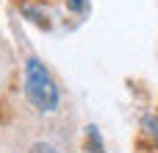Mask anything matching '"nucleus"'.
Listing matches in <instances>:
<instances>
[{"label": "nucleus", "mask_w": 158, "mask_h": 153, "mask_svg": "<svg viewBox=\"0 0 158 153\" xmlns=\"http://www.w3.org/2000/svg\"><path fill=\"white\" fill-rule=\"evenodd\" d=\"M67 6H69L72 11H83V6H86V0H67Z\"/></svg>", "instance_id": "7ed1b4c3"}, {"label": "nucleus", "mask_w": 158, "mask_h": 153, "mask_svg": "<svg viewBox=\"0 0 158 153\" xmlns=\"http://www.w3.org/2000/svg\"><path fill=\"white\" fill-rule=\"evenodd\" d=\"M25 95L39 111H53L58 106V86L39 59H28L25 64Z\"/></svg>", "instance_id": "f257e3e1"}, {"label": "nucleus", "mask_w": 158, "mask_h": 153, "mask_svg": "<svg viewBox=\"0 0 158 153\" xmlns=\"http://www.w3.org/2000/svg\"><path fill=\"white\" fill-rule=\"evenodd\" d=\"M31 153H58V151L50 148V145H44V142H36V145L31 148Z\"/></svg>", "instance_id": "f03ea898"}]
</instances>
